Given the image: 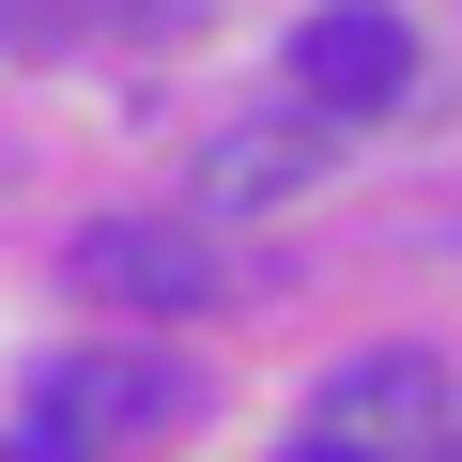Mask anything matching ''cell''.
Listing matches in <instances>:
<instances>
[{"instance_id":"3","label":"cell","mask_w":462,"mask_h":462,"mask_svg":"<svg viewBox=\"0 0 462 462\" xmlns=\"http://www.w3.org/2000/svg\"><path fill=\"white\" fill-rule=\"evenodd\" d=\"M293 108H324V124H370V108H401V78H416V32L385 16V0H324V16L293 32Z\"/></svg>"},{"instance_id":"4","label":"cell","mask_w":462,"mask_h":462,"mask_svg":"<svg viewBox=\"0 0 462 462\" xmlns=\"http://www.w3.org/2000/svg\"><path fill=\"white\" fill-rule=\"evenodd\" d=\"M78 293L108 309H216V247H200V216H93L78 231Z\"/></svg>"},{"instance_id":"6","label":"cell","mask_w":462,"mask_h":462,"mask_svg":"<svg viewBox=\"0 0 462 462\" xmlns=\"http://www.w3.org/2000/svg\"><path fill=\"white\" fill-rule=\"evenodd\" d=\"M278 462H339V447H309V431H293V447H278Z\"/></svg>"},{"instance_id":"5","label":"cell","mask_w":462,"mask_h":462,"mask_svg":"<svg viewBox=\"0 0 462 462\" xmlns=\"http://www.w3.org/2000/svg\"><path fill=\"white\" fill-rule=\"evenodd\" d=\"M309 170H324V108H263V124H231V139L200 154V200L247 216V200H293Z\"/></svg>"},{"instance_id":"2","label":"cell","mask_w":462,"mask_h":462,"mask_svg":"<svg viewBox=\"0 0 462 462\" xmlns=\"http://www.w3.org/2000/svg\"><path fill=\"white\" fill-rule=\"evenodd\" d=\"M309 447H339V462H462L447 370H431V355H355V370L309 401Z\"/></svg>"},{"instance_id":"1","label":"cell","mask_w":462,"mask_h":462,"mask_svg":"<svg viewBox=\"0 0 462 462\" xmlns=\"http://www.w3.org/2000/svg\"><path fill=\"white\" fill-rule=\"evenodd\" d=\"M170 416H185V370L170 355H78V370L32 385V416L0 431V462H108V447H139Z\"/></svg>"}]
</instances>
